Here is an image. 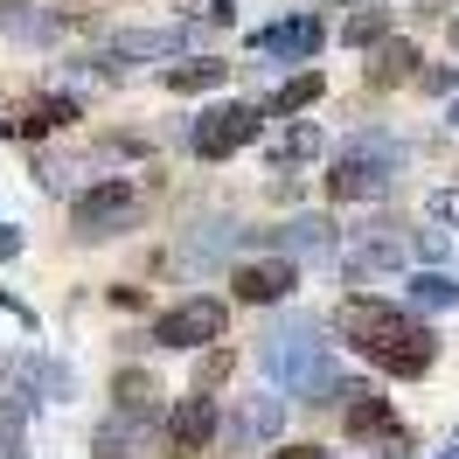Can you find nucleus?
<instances>
[{"label":"nucleus","instance_id":"obj_10","mask_svg":"<svg viewBox=\"0 0 459 459\" xmlns=\"http://www.w3.org/2000/svg\"><path fill=\"white\" fill-rule=\"evenodd\" d=\"M292 286H299V264H292L286 251H272V258H237V264H230V299H237V307H279Z\"/></svg>","mask_w":459,"mask_h":459},{"label":"nucleus","instance_id":"obj_32","mask_svg":"<svg viewBox=\"0 0 459 459\" xmlns=\"http://www.w3.org/2000/svg\"><path fill=\"white\" fill-rule=\"evenodd\" d=\"M446 42H453V49H459V14H453V22H446Z\"/></svg>","mask_w":459,"mask_h":459},{"label":"nucleus","instance_id":"obj_17","mask_svg":"<svg viewBox=\"0 0 459 459\" xmlns=\"http://www.w3.org/2000/svg\"><path fill=\"white\" fill-rule=\"evenodd\" d=\"M195 29H118L112 35V63H160V56H181Z\"/></svg>","mask_w":459,"mask_h":459},{"label":"nucleus","instance_id":"obj_16","mask_svg":"<svg viewBox=\"0 0 459 459\" xmlns=\"http://www.w3.org/2000/svg\"><path fill=\"white\" fill-rule=\"evenodd\" d=\"M418 42H411V35H383V42H369V70H362V77H369V91H397V84H411V77H418Z\"/></svg>","mask_w":459,"mask_h":459},{"label":"nucleus","instance_id":"obj_35","mask_svg":"<svg viewBox=\"0 0 459 459\" xmlns=\"http://www.w3.org/2000/svg\"><path fill=\"white\" fill-rule=\"evenodd\" d=\"M453 446H459V431H453Z\"/></svg>","mask_w":459,"mask_h":459},{"label":"nucleus","instance_id":"obj_24","mask_svg":"<svg viewBox=\"0 0 459 459\" xmlns=\"http://www.w3.org/2000/svg\"><path fill=\"white\" fill-rule=\"evenodd\" d=\"M383 35H390V7H362V14H348V22H342L348 49H369V42H383Z\"/></svg>","mask_w":459,"mask_h":459},{"label":"nucleus","instance_id":"obj_34","mask_svg":"<svg viewBox=\"0 0 459 459\" xmlns=\"http://www.w3.org/2000/svg\"><path fill=\"white\" fill-rule=\"evenodd\" d=\"M446 459H459V446H453V453H446Z\"/></svg>","mask_w":459,"mask_h":459},{"label":"nucleus","instance_id":"obj_1","mask_svg":"<svg viewBox=\"0 0 459 459\" xmlns=\"http://www.w3.org/2000/svg\"><path fill=\"white\" fill-rule=\"evenodd\" d=\"M334 327H342V342L369 362V369L383 376H431V362H438V334H431V320H418L411 307H397V299H369V292H348L342 314H334Z\"/></svg>","mask_w":459,"mask_h":459},{"label":"nucleus","instance_id":"obj_29","mask_svg":"<svg viewBox=\"0 0 459 459\" xmlns=\"http://www.w3.org/2000/svg\"><path fill=\"white\" fill-rule=\"evenodd\" d=\"M105 299H112L118 314H140V307H146V292H140V286H112V292H105Z\"/></svg>","mask_w":459,"mask_h":459},{"label":"nucleus","instance_id":"obj_20","mask_svg":"<svg viewBox=\"0 0 459 459\" xmlns=\"http://www.w3.org/2000/svg\"><path fill=\"white\" fill-rule=\"evenodd\" d=\"M112 403H118V411L153 418V403H160V376L140 369V362H118V369H112Z\"/></svg>","mask_w":459,"mask_h":459},{"label":"nucleus","instance_id":"obj_3","mask_svg":"<svg viewBox=\"0 0 459 459\" xmlns=\"http://www.w3.org/2000/svg\"><path fill=\"white\" fill-rule=\"evenodd\" d=\"M403 153H411V146H403L397 133H383V126L348 133V146L334 153V174H327V195L334 202H383L390 181L403 174Z\"/></svg>","mask_w":459,"mask_h":459},{"label":"nucleus","instance_id":"obj_13","mask_svg":"<svg viewBox=\"0 0 459 459\" xmlns=\"http://www.w3.org/2000/svg\"><path fill=\"white\" fill-rule=\"evenodd\" d=\"M251 49H264V56H279V63H314L327 49V29H320V14H292L279 29H258Z\"/></svg>","mask_w":459,"mask_h":459},{"label":"nucleus","instance_id":"obj_23","mask_svg":"<svg viewBox=\"0 0 459 459\" xmlns=\"http://www.w3.org/2000/svg\"><path fill=\"white\" fill-rule=\"evenodd\" d=\"M320 126H286V140L272 146V168L286 174V168H307V160H320Z\"/></svg>","mask_w":459,"mask_h":459},{"label":"nucleus","instance_id":"obj_15","mask_svg":"<svg viewBox=\"0 0 459 459\" xmlns=\"http://www.w3.org/2000/svg\"><path fill=\"white\" fill-rule=\"evenodd\" d=\"M84 105H77V91H56V98H35L22 118H0V140H42V133H56V126H77Z\"/></svg>","mask_w":459,"mask_h":459},{"label":"nucleus","instance_id":"obj_6","mask_svg":"<svg viewBox=\"0 0 459 459\" xmlns=\"http://www.w3.org/2000/svg\"><path fill=\"white\" fill-rule=\"evenodd\" d=\"M342 431L355 446H383V453H411V425L397 418V403L383 397L376 383H342Z\"/></svg>","mask_w":459,"mask_h":459},{"label":"nucleus","instance_id":"obj_5","mask_svg":"<svg viewBox=\"0 0 459 459\" xmlns=\"http://www.w3.org/2000/svg\"><path fill=\"white\" fill-rule=\"evenodd\" d=\"M403 264H411V230L397 216H369V223L348 230V258H342L348 286H362L376 272H403Z\"/></svg>","mask_w":459,"mask_h":459},{"label":"nucleus","instance_id":"obj_31","mask_svg":"<svg viewBox=\"0 0 459 459\" xmlns=\"http://www.w3.org/2000/svg\"><path fill=\"white\" fill-rule=\"evenodd\" d=\"M7 258H22V230H14V223H0V264H7Z\"/></svg>","mask_w":459,"mask_h":459},{"label":"nucleus","instance_id":"obj_9","mask_svg":"<svg viewBox=\"0 0 459 459\" xmlns=\"http://www.w3.org/2000/svg\"><path fill=\"white\" fill-rule=\"evenodd\" d=\"M286 397L279 390H244L237 397V411H223V438L230 453H264V446H279V431H286Z\"/></svg>","mask_w":459,"mask_h":459},{"label":"nucleus","instance_id":"obj_7","mask_svg":"<svg viewBox=\"0 0 459 459\" xmlns=\"http://www.w3.org/2000/svg\"><path fill=\"white\" fill-rule=\"evenodd\" d=\"M223 334H230V299H216V292H188L181 307H168V314L153 320L146 342L188 355V348H209V342H223Z\"/></svg>","mask_w":459,"mask_h":459},{"label":"nucleus","instance_id":"obj_12","mask_svg":"<svg viewBox=\"0 0 459 459\" xmlns=\"http://www.w3.org/2000/svg\"><path fill=\"white\" fill-rule=\"evenodd\" d=\"M216 431H223V403H216V390H188V397L168 411V446H174V453H209Z\"/></svg>","mask_w":459,"mask_h":459},{"label":"nucleus","instance_id":"obj_33","mask_svg":"<svg viewBox=\"0 0 459 459\" xmlns=\"http://www.w3.org/2000/svg\"><path fill=\"white\" fill-rule=\"evenodd\" d=\"M446 126H453V133H459V98H453V112H446Z\"/></svg>","mask_w":459,"mask_h":459},{"label":"nucleus","instance_id":"obj_8","mask_svg":"<svg viewBox=\"0 0 459 459\" xmlns=\"http://www.w3.org/2000/svg\"><path fill=\"white\" fill-rule=\"evenodd\" d=\"M264 140V105H209V112L188 126V153L195 160H237V146Z\"/></svg>","mask_w":459,"mask_h":459},{"label":"nucleus","instance_id":"obj_18","mask_svg":"<svg viewBox=\"0 0 459 459\" xmlns=\"http://www.w3.org/2000/svg\"><path fill=\"white\" fill-rule=\"evenodd\" d=\"M403 307H418V314H453L459 307V279L438 272V264H425V272L403 279Z\"/></svg>","mask_w":459,"mask_h":459},{"label":"nucleus","instance_id":"obj_19","mask_svg":"<svg viewBox=\"0 0 459 459\" xmlns=\"http://www.w3.org/2000/svg\"><path fill=\"white\" fill-rule=\"evenodd\" d=\"M160 84L174 91V98H202V91H223L230 84V63L223 56H188V63H168V77Z\"/></svg>","mask_w":459,"mask_h":459},{"label":"nucleus","instance_id":"obj_22","mask_svg":"<svg viewBox=\"0 0 459 459\" xmlns=\"http://www.w3.org/2000/svg\"><path fill=\"white\" fill-rule=\"evenodd\" d=\"M320 98H327V77H320V70H299V77L279 84V98L264 105V118H292V112H307V105H320Z\"/></svg>","mask_w":459,"mask_h":459},{"label":"nucleus","instance_id":"obj_26","mask_svg":"<svg viewBox=\"0 0 459 459\" xmlns=\"http://www.w3.org/2000/svg\"><path fill=\"white\" fill-rule=\"evenodd\" d=\"M411 258H425V264H446L453 258V230H411Z\"/></svg>","mask_w":459,"mask_h":459},{"label":"nucleus","instance_id":"obj_27","mask_svg":"<svg viewBox=\"0 0 459 459\" xmlns=\"http://www.w3.org/2000/svg\"><path fill=\"white\" fill-rule=\"evenodd\" d=\"M0 459H29V425L22 418H0Z\"/></svg>","mask_w":459,"mask_h":459},{"label":"nucleus","instance_id":"obj_28","mask_svg":"<svg viewBox=\"0 0 459 459\" xmlns=\"http://www.w3.org/2000/svg\"><path fill=\"white\" fill-rule=\"evenodd\" d=\"M425 209L438 216V223H459V188H438V195H431Z\"/></svg>","mask_w":459,"mask_h":459},{"label":"nucleus","instance_id":"obj_4","mask_svg":"<svg viewBox=\"0 0 459 459\" xmlns=\"http://www.w3.org/2000/svg\"><path fill=\"white\" fill-rule=\"evenodd\" d=\"M133 216H140V188L112 174V181L77 188V202H70V237H77V244H105V237H118Z\"/></svg>","mask_w":459,"mask_h":459},{"label":"nucleus","instance_id":"obj_25","mask_svg":"<svg viewBox=\"0 0 459 459\" xmlns=\"http://www.w3.org/2000/svg\"><path fill=\"white\" fill-rule=\"evenodd\" d=\"M230 369H237V348H230V342H209V348H202V362H195V390H216Z\"/></svg>","mask_w":459,"mask_h":459},{"label":"nucleus","instance_id":"obj_30","mask_svg":"<svg viewBox=\"0 0 459 459\" xmlns=\"http://www.w3.org/2000/svg\"><path fill=\"white\" fill-rule=\"evenodd\" d=\"M264 459H334V453H327V446H272Z\"/></svg>","mask_w":459,"mask_h":459},{"label":"nucleus","instance_id":"obj_14","mask_svg":"<svg viewBox=\"0 0 459 459\" xmlns=\"http://www.w3.org/2000/svg\"><path fill=\"white\" fill-rule=\"evenodd\" d=\"M237 244H244V223L209 216V223H195V237L181 244V272H216V264H237Z\"/></svg>","mask_w":459,"mask_h":459},{"label":"nucleus","instance_id":"obj_21","mask_svg":"<svg viewBox=\"0 0 459 459\" xmlns=\"http://www.w3.org/2000/svg\"><path fill=\"white\" fill-rule=\"evenodd\" d=\"M140 438H146V418H140V411H118V418H105V425H98L91 453H98V459H126Z\"/></svg>","mask_w":459,"mask_h":459},{"label":"nucleus","instance_id":"obj_11","mask_svg":"<svg viewBox=\"0 0 459 459\" xmlns=\"http://www.w3.org/2000/svg\"><path fill=\"white\" fill-rule=\"evenodd\" d=\"M264 251H286L292 264H307V258H334L342 251V237H334V216H320V209H307V216H286V223H272V230H251Z\"/></svg>","mask_w":459,"mask_h":459},{"label":"nucleus","instance_id":"obj_2","mask_svg":"<svg viewBox=\"0 0 459 459\" xmlns=\"http://www.w3.org/2000/svg\"><path fill=\"white\" fill-rule=\"evenodd\" d=\"M258 369L279 383V390H292V403H334L342 397V355H334V342L320 334L307 314L292 320H272L258 334Z\"/></svg>","mask_w":459,"mask_h":459}]
</instances>
